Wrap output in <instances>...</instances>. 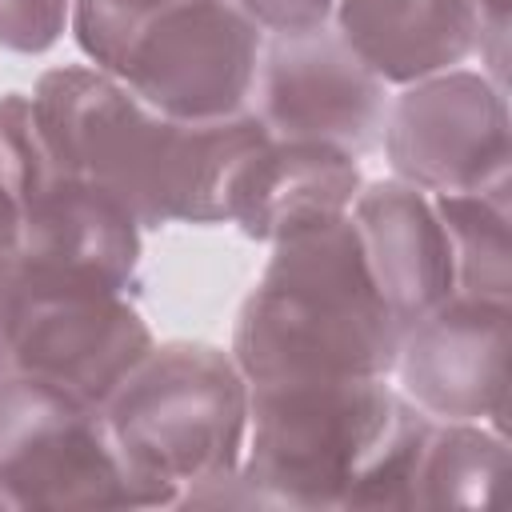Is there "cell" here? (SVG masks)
Instances as JSON below:
<instances>
[{
	"label": "cell",
	"mask_w": 512,
	"mask_h": 512,
	"mask_svg": "<svg viewBox=\"0 0 512 512\" xmlns=\"http://www.w3.org/2000/svg\"><path fill=\"white\" fill-rule=\"evenodd\" d=\"M380 148L396 180L428 196L508 180V100L484 72L448 68L404 84L388 104Z\"/></svg>",
	"instance_id": "9"
},
{
	"label": "cell",
	"mask_w": 512,
	"mask_h": 512,
	"mask_svg": "<svg viewBox=\"0 0 512 512\" xmlns=\"http://www.w3.org/2000/svg\"><path fill=\"white\" fill-rule=\"evenodd\" d=\"M432 424L436 420L404 396L392 420V432L384 436L380 452L360 472V480L352 484L344 508H416V480H420V460H424Z\"/></svg>",
	"instance_id": "17"
},
{
	"label": "cell",
	"mask_w": 512,
	"mask_h": 512,
	"mask_svg": "<svg viewBox=\"0 0 512 512\" xmlns=\"http://www.w3.org/2000/svg\"><path fill=\"white\" fill-rule=\"evenodd\" d=\"M72 24V0H0V48L40 56Z\"/></svg>",
	"instance_id": "18"
},
{
	"label": "cell",
	"mask_w": 512,
	"mask_h": 512,
	"mask_svg": "<svg viewBox=\"0 0 512 512\" xmlns=\"http://www.w3.org/2000/svg\"><path fill=\"white\" fill-rule=\"evenodd\" d=\"M0 196L16 224L20 288L132 292L140 276V224L52 152L32 96H0Z\"/></svg>",
	"instance_id": "5"
},
{
	"label": "cell",
	"mask_w": 512,
	"mask_h": 512,
	"mask_svg": "<svg viewBox=\"0 0 512 512\" xmlns=\"http://www.w3.org/2000/svg\"><path fill=\"white\" fill-rule=\"evenodd\" d=\"M0 508H148L104 408L32 380L0 376Z\"/></svg>",
	"instance_id": "7"
},
{
	"label": "cell",
	"mask_w": 512,
	"mask_h": 512,
	"mask_svg": "<svg viewBox=\"0 0 512 512\" xmlns=\"http://www.w3.org/2000/svg\"><path fill=\"white\" fill-rule=\"evenodd\" d=\"M16 300H20V280H16L12 260L0 252V376H4V368H8V336H12Z\"/></svg>",
	"instance_id": "21"
},
{
	"label": "cell",
	"mask_w": 512,
	"mask_h": 512,
	"mask_svg": "<svg viewBox=\"0 0 512 512\" xmlns=\"http://www.w3.org/2000/svg\"><path fill=\"white\" fill-rule=\"evenodd\" d=\"M68 28L92 68L164 116L248 112L264 32L232 0H72Z\"/></svg>",
	"instance_id": "3"
},
{
	"label": "cell",
	"mask_w": 512,
	"mask_h": 512,
	"mask_svg": "<svg viewBox=\"0 0 512 512\" xmlns=\"http://www.w3.org/2000/svg\"><path fill=\"white\" fill-rule=\"evenodd\" d=\"M364 188L360 160L316 140H272L248 148L224 184V224L248 240L276 244L348 216Z\"/></svg>",
	"instance_id": "12"
},
{
	"label": "cell",
	"mask_w": 512,
	"mask_h": 512,
	"mask_svg": "<svg viewBox=\"0 0 512 512\" xmlns=\"http://www.w3.org/2000/svg\"><path fill=\"white\" fill-rule=\"evenodd\" d=\"M32 108L60 164L120 200L140 228L224 224L228 172L268 136L252 112L208 124L164 116L92 64L44 72Z\"/></svg>",
	"instance_id": "1"
},
{
	"label": "cell",
	"mask_w": 512,
	"mask_h": 512,
	"mask_svg": "<svg viewBox=\"0 0 512 512\" xmlns=\"http://www.w3.org/2000/svg\"><path fill=\"white\" fill-rule=\"evenodd\" d=\"M476 4V12H480V48H476V56H480V64H488V68H480L492 84H500L504 88V48H508V0H472Z\"/></svg>",
	"instance_id": "20"
},
{
	"label": "cell",
	"mask_w": 512,
	"mask_h": 512,
	"mask_svg": "<svg viewBox=\"0 0 512 512\" xmlns=\"http://www.w3.org/2000/svg\"><path fill=\"white\" fill-rule=\"evenodd\" d=\"M332 28L384 84L400 88L460 68L484 32L472 0H336Z\"/></svg>",
	"instance_id": "14"
},
{
	"label": "cell",
	"mask_w": 512,
	"mask_h": 512,
	"mask_svg": "<svg viewBox=\"0 0 512 512\" xmlns=\"http://www.w3.org/2000/svg\"><path fill=\"white\" fill-rule=\"evenodd\" d=\"M404 328L380 296L352 216L272 244L232 328V360L256 380L392 376Z\"/></svg>",
	"instance_id": "2"
},
{
	"label": "cell",
	"mask_w": 512,
	"mask_h": 512,
	"mask_svg": "<svg viewBox=\"0 0 512 512\" xmlns=\"http://www.w3.org/2000/svg\"><path fill=\"white\" fill-rule=\"evenodd\" d=\"M508 304L452 292L404 328L396 352L400 392L432 420H480L504 428Z\"/></svg>",
	"instance_id": "11"
},
{
	"label": "cell",
	"mask_w": 512,
	"mask_h": 512,
	"mask_svg": "<svg viewBox=\"0 0 512 512\" xmlns=\"http://www.w3.org/2000/svg\"><path fill=\"white\" fill-rule=\"evenodd\" d=\"M152 344L156 336L128 292L20 288L4 376H32L104 408Z\"/></svg>",
	"instance_id": "10"
},
{
	"label": "cell",
	"mask_w": 512,
	"mask_h": 512,
	"mask_svg": "<svg viewBox=\"0 0 512 512\" xmlns=\"http://www.w3.org/2000/svg\"><path fill=\"white\" fill-rule=\"evenodd\" d=\"M388 84L328 24L264 32L248 112L272 140H316L348 156L380 148Z\"/></svg>",
	"instance_id": "8"
},
{
	"label": "cell",
	"mask_w": 512,
	"mask_h": 512,
	"mask_svg": "<svg viewBox=\"0 0 512 512\" xmlns=\"http://www.w3.org/2000/svg\"><path fill=\"white\" fill-rule=\"evenodd\" d=\"M260 32H296L332 20L336 0H232Z\"/></svg>",
	"instance_id": "19"
},
{
	"label": "cell",
	"mask_w": 512,
	"mask_h": 512,
	"mask_svg": "<svg viewBox=\"0 0 512 512\" xmlns=\"http://www.w3.org/2000/svg\"><path fill=\"white\" fill-rule=\"evenodd\" d=\"M400 400L388 376L256 380L240 476L264 508H344L392 432Z\"/></svg>",
	"instance_id": "6"
},
{
	"label": "cell",
	"mask_w": 512,
	"mask_h": 512,
	"mask_svg": "<svg viewBox=\"0 0 512 512\" xmlns=\"http://www.w3.org/2000/svg\"><path fill=\"white\" fill-rule=\"evenodd\" d=\"M432 204L452 248V288L460 296L508 304L512 296L508 180L476 192H444V196H432Z\"/></svg>",
	"instance_id": "15"
},
{
	"label": "cell",
	"mask_w": 512,
	"mask_h": 512,
	"mask_svg": "<svg viewBox=\"0 0 512 512\" xmlns=\"http://www.w3.org/2000/svg\"><path fill=\"white\" fill-rule=\"evenodd\" d=\"M348 216L360 232L368 272L400 328H412L456 292L452 248L428 192L396 176L376 180L356 192Z\"/></svg>",
	"instance_id": "13"
},
{
	"label": "cell",
	"mask_w": 512,
	"mask_h": 512,
	"mask_svg": "<svg viewBox=\"0 0 512 512\" xmlns=\"http://www.w3.org/2000/svg\"><path fill=\"white\" fill-rule=\"evenodd\" d=\"M504 472V428L480 420H436L420 460L416 508H480L496 496Z\"/></svg>",
	"instance_id": "16"
},
{
	"label": "cell",
	"mask_w": 512,
	"mask_h": 512,
	"mask_svg": "<svg viewBox=\"0 0 512 512\" xmlns=\"http://www.w3.org/2000/svg\"><path fill=\"white\" fill-rule=\"evenodd\" d=\"M104 420L144 504L172 508L192 488L240 468L248 376L216 344H152L104 404Z\"/></svg>",
	"instance_id": "4"
}]
</instances>
